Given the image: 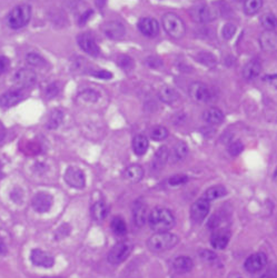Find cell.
Segmentation results:
<instances>
[{
    "instance_id": "6da1fadb",
    "label": "cell",
    "mask_w": 277,
    "mask_h": 278,
    "mask_svg": "<svg viewBox=\"0 0 277 278\" xmlns=\"http://www.w3.org/2000/svg\"><path fill=\"white\" fill-rule=\"evenodd\" d=\"M148 225L155 233L170 232L176 224L175 216L165 207H156L148 214Z\"/></svg>"
},
{
    "instance_id": "7a4b0ae2",
    "label": "cell",
    "mask_w": 277,
    "mask_h": 278,
    "mask_svg": "<svg viewBox=\"0 0 277 278\" xmlns=\"http://www.w3.org/2000/svg\"><path fill=\"white\" fill-rule=\"evenodd\" d=\"M179 238L177 235L170 232L156 233L147 241V246L153 253H164L170 250L178 244Z\"/></svg>"
},
{
    "instance_id": "3957f363",
    "label": "cell",
    "mask_w": 277,
    "mask_h": 278,
    "mask_svg": "<svg viewBox=\"0 0 277 278\" xmlns=\"http://www.w3.org/2000/svg\"><path fill=\"white\" fill-rule=\"evenodd\" d=\"M163 28L172 38H183L186 34V26L183 19L174 12H166L162 18Z\"/></svg>"
},
{
    "instance_id": "277c9868",
    "label": "cell",
    "mask_w": 277,
    "mask_h": 278,
    "mask_svg": "<svg viewBox=\"0 0 277 278\" xmlns=\"http://www.w3.org/2000/svg\"><path fill=\"white\" fill-rule=\"evenodd\" d=\"M32 18V8L28 5H19L12 8L7 17L8 26L11 29H21L29 24Z\"/></svg>"
},
{
    "instance_id": "5b68a950",
    "label": "cell",
    "mask_w": 277,
    "mask_h": 278,
    "mask_svg": "<svg viewBox=\"0 0 277 278\" xmlns=\"http://www.w3.org/2000/svg\"><path fill=\"white\" fill-rule=\"evenodd\" d=\"M189 14L197 23L206 24L218 18L219 8L210 5H200L197 7H193L189 10Z\"/></svg>"
},
{
    "instance_id": "8992f818",
    "label": "cell",
    "mask_w": 277,
    "mask_h": 278,
    "mask_svg": "<svg viewBox=\"0 0 277 278\" xmlns=\"http://www.w3.org/2000/svg\"><path fill=\"white\" fill-rule=\"evenodd\" d=\"M133 248L134 246L131 242L123 241L117 243L110 249L109 254H108V262L112 265H119L124 263L129 257V255L132 254Z\"/></svg>"
},
{
    "instance_id": "52a82bcc",
    "label": "cell",
    "mask_w": 277,
    "mask_h": 278,
    "mask_svg": "<svg viewBox=\"0 0 277 278\" xmlns=\"http://www.w3.org/2000/svg\"><path fill=\"white\" fill-rule=\"evenodd\" d=\"M188 94L189 97L192 98L195 103L198 104L208 103L211 101V97H213L209 87L201 81L193 82L188 88Z\"/></svg>"
},
{
    "instance_id": "ba28073f",
    "label": "cell",
    "mask_w": 277,
    "mask_h": 278,
    "mask_svg": "<svg viewBox=\"0 0 277 278\" xmlns=\"http://www.w3.org/2000/svg\"><path fill=\"white\" fill-rule=\"evenodd\" d=\"M37 73L30 68L18 69L12 76V84L17 88H28L36 84Z\"/></svg>"
},
{
    "instance_id": "9c48e42d",
    "label": "cell",
    "mask_w": 277,
    "mask_h": 278,
    "mask_svg": "<svg viewBox=\"0 0 277 278\" xmlns=\"http://www.w3.org/2000/svg\"><path fill=\"white\" fill-rule=\"evenodd\" d=\"M64 179L72 188L83 189L86 186L85 173L78 167H68L65 172Z\"/></svg>"
},
{
    "instance_id": "30bf717a",
    "label": "cell",
    "mask_w": 277,
    "mask_h": 278,
    "mask_svg": "<svg viewBox=\"0 0 277 278\" xmlns=\"http://www.w3.org/2000/svg\"><path fill=\"white\" fill-rule=\"evenodd\" d=\"M210 210V202L207 201L206 198L202 197L195 202L192 207H190V218L195 223H202L203 220L206 219L208 216V212Z\"/></svg>"
},
{
    "instance_id": "8fae6325",
    "label": "cell",
    "mask_w": 277,
    "mask_h": 278,
    "mask_svg": "<svg viewBox=\"0 0 277 278\" xmlns=\"http://www.w3.org/2000/svg\"><path fill=\"white\" fill-rule=\"evenodd\" d=\"M267 263H268L267 255L265 253H263V251H258V253L250 255L249 257L245 260L244 268L247 273L256 274L258 272H261L262 269L265 268Z\"/></svg>"
},
{
    "instance_id": "7c38bea8",
    "label": "cell",
    "mask_w": 277,
    "mask_h": 278,
    "mask_svg": "<svg viewBox=\"0 0 277 278\" xmlns=\"http://www.w3.org/2000/svg\"><path fill=\"white\" fill-rule=\"evenodd\" d=\"M77 42L81 50H84L86 54L93 57H98L101 55V48H99L96 39H95L92 35L89 34H81L77 38Z\"/></svg>"
},
{
    "instance_id": "4fadbf2b",
    "label": "cell",
    "mask_w": 277,
    "mask_h": 278,
    "mask_svg": "<svg viewBox=\"0 0 277 278\" xmlns=\"http://www.w3.org/2000/svg\"><path fill=\"white\" fill-rule=\"evenodd\" d=\"M103 33L107 38L112 39V40H119L123 39L126 35V28L124 24L117 20H111L103 25Z\"/></svg>"
},
{
    "instance_id": "5bb4252c",
    "label": "cell",
    "mask_w": 277,
    "mask_h": 278,
    "mask_svg": "<svg viewBox=\"0 0 277 278\" xmlns=\"http://www.w3.org/2000/svg\"><path fill=\"white\" fill-rule=\"evenodd\" d=\"M231 230L226 227L215 229L210 236V245L215 249H225L227 247L229 241H231Z\"/></svg>"
},
{
    "instance_id": "9a60e30c",
    "label": "cell",
    "mask_w": 277,
    "mask_h": 278,
    "mask_svg": "<svg viewBox=\"0 0 277 278\" xmlns=\"http://www.w3.org/2000/svg\"><path fill=\"white\" fill-rule=\"evenodd\" d=\"M137 27L144 36L149 38H154L157 36L159 34V30H161L158 21L154 18H150V17L141 18L139 21H138Z\"/></svg>"
},
{
    "instance_id": "2e32d148",
    "label": "cell",
    "mask_w": 277,
    "mask_h": 278,
    "mask_svg": "<svg viewBox=\"0 0 277 278\" xmlns=\"http://www.w3.org/2000/svg\"><path fill=\"white\" fill-rule=\"evenodd\" d=\"M53 196L47 193L40 192L36 194L33 198V207L37 212H47L53 206Z\"/></svg>"
},
{
    "instance_id": "e0dca14e",
    "label": "cell",
    "mask_w": 277,
    "mask_h": 278,
    "mask_svg": "<svg viewBox=\"0 0 277 278\" xmlns=\"http://www.w3.org/2000/svg\"><path fill=\"white\" fill-rule=\"evenodd\" d=\"M30 260L36 266L45 268L53 267L55 264V258L53 256L41 249H34L30 254Z\"/></svg>"
},
{
    "instance_id": "ac0fdd59",
    "label": "cell",
    "mask_w": 277,
    "mask_h": 278,
    "mask_svg": "<svg viewBox=\"0 0 277 278\" xmlns=\"http://www.w3.org/2000/svg\"><path fill=\"white\" fill-rule=\"evenodd\" d=\"M259 47L265 53H275L277 51V33L276 32H267L265 30L261 36H259Z\"/></svg>"
},
{
    "instance_id": "d6986e66",
    "label": "cell",
    "mask_w": 277,
    "mask_h": 278,
    "mask_svg": "<svg viewBox=\"0 0 277 278\" xmlns=\"http://www.w3.org/2000/svg\"><path fill=\"white\" fill-rule=\"evenodd\" d=\"M24 94L20 90L6 91L0 96V107L11 108L24 101Z\"/></svg>"
},
{
    "instance_id": "ffe728a7",
    "label": "cell",
    "mask_w": 277,
    "mask_h": 278,
    "mask_svg": "<svg viewBox=\"0 0 277 278\" xmlns=\"http://www.w3.org/2000/svg\"><path fill=\"white\" fill-rule=\"evenodd\" d=\"M203 119H204L206 124L211 126H218L224 121L225 115L219 108L210 107L204 111V114H203Z\"/></svg>"
},
{
    "instance_id": "44dd1931",
    "label": "cell",
    "mask_w": 277,
    "mask_h": 278,
    "mask_svg": "<svg viewBox=\"0 0 277 278\" xmlns=\"http://www.w3.org/2000/svg\"><path fill=\"white\" fill-rule=\"evenodd\" d=\"M173 269L177 274H186L189 273L194 268L193 259L188 256H178L173 260Z\"/></svg>"
},
{
    "instance_id": "7402d4cb",
    "label": "cell",
    "mask_w": 277,
    "mask_h": 278,
    "mask_svg": "<svg viewBox=\"0 0 277 278\" xmlns=\"http://www.w3.org/2000/svg\"><path fill=\"white\" fill-rule=\"evenodd\" d=\"M134 224L137 227H142L145 225L146 220L148 219V214H147V206L145 203L138 201L134 207Z\"/></svg>"
},
{
    "instance_id": "603a6c76",
    "label": "cell",
    "mask_w": 277,
    "mask_h": 278,
    "mask_svg": "<svg viewBox=\"0 0 277 278\" xmlns=\"http://www.w3.org/2000/svg\"><path fill=\"white\" fill-rule=\"evenodd\" d=\"M158 97L164 104L173 105L179 99V95L175 88L171 86H163L158 90Z\"/></svg>"
},
{
    "instance_id": "cb8c5ba5",
    "label": "cell",
    "mask_w": 277,
    "mask_h": 278,
    "mask_svg": "<svg viewBox=\"0 0 277 278\" xmlns=\"http://www.w3.org/2000/svg\"><path fill=\"white\" fill-rule=\"evenodd\" d=\"M144 177V169L137 164L129 165L124 171V178L129 182H139Z\"/></svg>"
},
{
    "instance_id": "d4e9b609",
    "label": "cell",
    "mask_w": 277,
    "mask_h": 278,
    "mask_svg": "<svg viewBox=\"0 0 277 278\" xmlns=\"http://www.w3.org/2000/svg\"><path fill=\"white\" fill-rule=\"evenodd\" d=\"M262 71V65L258 60H250L243 68V77L246 80H254Z\"/></svg>"
},
{
    "instance_id": "484cf974",
    "label": "cell",
    "mask_w": 277,
    "mask_h": 278,
    "mask_svg": "<svg viewBox=\"0 0 277 278\" xmlns=\"http://www.w3.org/2000/svg\"><path fill=\"white\" fill-rule=\"evenodd\" d=\"M149 147V141L145 135H137L133 139V150L137 156H142L147 153Z\"/></svg>"
},
{
    "instance_id": "4316f807",
    "label": "cell",
    "mask_w": 277,
    "mask_h": 278,
    "mask_svg": "<svg viewBox=\"0 0 277 278\" xmlns=\"http://www.w3.org/2000/svg\"><path fill=\"white\" fill-rule=\"evenodd\" d=\"M227 195V189L225 186L222 185H216L213 186V187H209L208 189L206 190L205 194H204V198H206L207 201H215V199H218V198H222L224 196H226Z\"/></svg>"
},
{
    "instance_id": "83f0119b",
    "label": "cell",
    "mask_w": 277,
    "mask_h": 278,
    "mask_svg": "<svg viewBox=\"0 0 277 278\" xmlns=\"http://www.w3.org/2000/svg\"><path fill=\"white\" fill-rule=\"evenodd\" d=\"M168 156H170V151H168V148L165 146H163L159 148L156 154L154 156V160H153V168L155 169H162L164 167V165L166 164Z\"/></svg>"
},
{
    "instance_id": "f1b7e54d",
    "label": "cell",
    "mask_w": 277,
    "mask_h": 278,
    "mask_svg": "<svg viewBox=\"0 0 277 278\" xmlns=\"http://www.w3.org/2000/svg\"><path fill=\"white\" fill-rule=\"evenodd\" d=\"M263 0H244V12L247 16H255L261 11Z\"/></svg>"
},
{
    "instance_id": "f546056e",
    "label": "cell",
    "mask_w": 277,
    "mask_h": 278,
    "mask_svg": "<svg viewBox=\"0 0 277 278\" xmlns=\"http://www.w3.org/2000/svg\"><path fill=\"white\" fill-rule=\"evenodd\" d=\"M259 21H261L262 27L267 32H275L277 29V17L272 12L264 14Z\"/></svg>"
},
{
    "instance_id": "4dcf8cb0",
    "label": "cell",
    "mask_w": 277,
    "mask_h": 278,
    "mask_svg": "<svg viewBox=\"0 0 277 278\" xmlns=\"http://www.w3.org/2000/svg\"><path fill=\"white\" fill-rule=\"evenodd\" d=\"M107 206L104 202L95 203L92 207V216L95 220L103 221L107 216Z\"/></svg>"
},
{
    "instance_id": "1f68e13d",
    "label": "cell",
    "mask_w": 277,
    "mask_h": 278,
    "mask_svg": "<svg viewBox=\"0 0 277 278\" xmlns=\"http://www.w3.org/2000/svg\"><path fill=\"white\" fill-rule=\"evenodd\" d=\"M64 119V112L59 109H55L50 112L48 121H47V128L48 129H57L60 124L63 123Z\"/></svg>"
},
{
    "instance_id": "d6a6232c",
    "label": "cell",
    "mask_w": 277,
    "mask_h": 278,
    "mask_svg": "<svg viewBox=\"0 0 277 278\" xmlns=\"http://www.w3.org/2000/svg\"><path fill=\"white\" fill-rule=\"evenodd\" d=\"M111 229L117 236H124L125 234L127 233V225L125 223V220L122 218V217H115L111 220Z\"/></svg>"
},
{
    "instance_id": "836d02e7",
    "label": "cell",
    "mask_w": 277,
    "mask_h": 278,
    "mask_svg": "<svg viewBox=\"0 0 277 278\" xmlns=\"http://www.w3.org/2000/svg\"><path fill=\"white\" fill-rule=\"evenodd\" d=\"M168 129L164 126H155V127L150 130V138L155 141H163L168 137Z\"/></svg>"
},
{
    "instance_id": "e575fe53",
    "label": "cell",
    "mask_w": 277,
    "mask_h": 278,
    "mask_svg": "<svg viewBox=\"0 0 277 278\" xmlns=\"http://www.w3.org/2000/svg\"><path fill=\"white\" fill-rule=\"evenodd\" d=\"M26 63H27L30 67L41 68L46 65V60L39 54L29 53L27 54V56H26Z\"/></svg>"
},
{
    "instance_id": "d590c367",
    "label": "cell",
    "mask_w": 277,
    "mask_h": 278,
    "mask_svg": "<svg viewBox=\"0 0 277 278\" xmlns=\"http://www.w3.org/2000/svg\"><path fill=\"white\" fill-rule=\"evenodd\" d=\"M188 150H189L188 146L186 145V142L179 141L178 144L174 147L173 155H174V157L177 162H179V160H183L186 158V156L188 155Z\"/></svg>"
},
{
    "instance_id": "8d00e7d4",
    "label": "cell",
    "mask_w": 277,
    "mask_h": 278,
    "mask_svg": "<svg viewBox=\"0 0 277 278\" xmlns=\"http://www.w3.org/2000/svg\"><path fill=\"white\" fill-rule=\"evenodd\" d=\"M99 94L94 89H86L78 95V98L87 103H96L99 99Z\"/></svg>"
},
{
    "instance_id": "74e56055",
    "label": "cell",
    "mask_w": 277,
    "mask_h": 278,
    "mask_svg": "<svg viewBox=\"0 0 277 278\" xmlns=\"http://www.w3.org/2000/svg\"><path fill=\"white\" fill-rule=\"evenodd\" d=\"M236 25L233 23H227L224 25V27L222 28V36L225 40H229L234 37V35L236 34Z\"/></svg>"
},
{
    "instance_id": "f35d334b",
    "label": "cell",
    "mask_w": 277,
    "mask_h": 278,
    "mask_svg": "<svg viewBox=\"0 0 277 278\" xmlns=\"http://www.w3.org/2000/svg\"><path fill=\"white\" fill-rule=\"evenodd\" d=\"M244 150V145L241 140H234L228 146V153L231 156H239Z\"/></svg>"
},
{
    "instance_id": "ab89813d",
    "label": "cell",
    "mask_w": 277,
    "mask_h": 278,
    "mask_svg": "<svg viewBox=\"0 0 277 278\" xmlns=\"http://www.w3.org/2000/svg\"><path fill=\"white\" fill-rule=\"evenodd\" d=\"M189 180V178L186 175H175L171 177L168 179V184L171 186H179V185H184Z\"/></svg>"
},
{
    "instance_id": "60d3db41",
    "label": "cell",
    "mask_w": 277,
    "mask_h": 278,
    "mask_svg": "<svg viewBox=\"0 0 277 278\" xmlns=\"http://www.w3.org/2000/svg\"><path fill=\"white\" fill-rule=\"evenodd\" d=\"M117 64L124 69H131L134 65L133 59L128 57V56H119L118 59H117Z\"/></svg>"
},
{
    "instance_id": "b9f144b4",
    "label": "cell",
    "mask_w": 277,
    "mask_h": 278,
    "mask_svg": "<svg viewBox=\"0 0 277 278\" xmlns=\"http://www.w3.org/2000/svg\"><path fill=\"white\" fill-rule=\"evenodd\" d=\"M201 258L204 260V262L214 263V262H216V259H217V255H216L214 251L205 249V250L201 251Z\"/></svg>"
},
{
    "instance_id": "7bdbcfd3",
    "label": "cell",
    "mask_w": 277,
    "mask_h": 278,
    "mask_svg": "<svg viewBox=\"0 0 277 278\" xmlns=\"http://www.w3.org/2000/svg\"><path fill=\"white\" fill-rule=\"evenodd\" d=\"M90 75L96 78H99V79H104V80H108L112 78V73L107 70H95V71L90 72Z\"/></svg>"
},
{
    "instance_id": "ee69618b",
    "label": "cell",
    "mask_w": 277,
    "mask_h": 278,
    "mask_svg": "<svg viewBox=\"0 0 277 278\" xmlns=\"http://www.w3.org/2000/svg\"><path fill=\"white\" fill-rule=\"evenodd\" d=\"M46 94H47V96H48L49 98H54V97L57 96V95L59 94V88L57 87V85L51 84L50 86L47 87Z\"/></svg>"
},
{
    "instance_id": "f6af8a7d",
    "label": "cell",
    "mask_w": 277,
    "mask_h": 278,
    "mask_svg": "<svg viewBox=\"0 0 277 278\" xmlns=\"http://www.w3.org/2000/svg\"><path fill=\"white\" fill-rule=\"evenodd\" d=\"M8 66H9V59L5 56H0V75L7 70Z\"/></svg>"
},
{
    "instance_id": "bcb514c9",
    "label": "cell",
    "mask_w": 277,
    "mask_h": 278,
    "mask_svg": "<svg viewBox=\"0 0 277 278\" xmlns=\"http://www.w3.org/2000/svg\"><path fill=\"white\" fill-rule=\"evenodd\" d=\"M261 278H277V268L275 266L271 267L266 273L263 274Z\"/></svg>"
},
{
    "instance_id": "7dc6e473",
    "label": "cell",
    "mask_w": 277,
    "mask_h": 278,
    "mask_svg": "<svg viewBox=\"0 0 277 278\" xmlns=\"http://www.w3.org/2000/svg\"><path fill=\"white\" fill-rule=\"evenodd\" d=\"M93 10H90V9H88V10H86L83 15H81V17H80V19H79V24H85L86 21H87L90 17H92V15H93Z\"/></svg>"
},
{
    "instance_id": "c3c4849f",
    "label": "cell",
    "mask_w": 277,
    "mask_h": 278,
    "mask_svg": "<svg viewBox=\"0 0 277 278\" xmlns=\"http://www.w3.org/2000/svg\"><path fill=\"white\" fill-rule=\"evenodd\" d=\"M105 3H106V0H96V5L97 7L101 8V9L104 6H105Z\"/></svg>"
},
{
    "instance_id": "681fc988",
    "label": "cell",
    "mask_w": 277,
    "mask_h": 278,
    "mask_svg": "<svg viewBox=\"0 0 277 278\" xmlns=\"http://www.w3.org/2000/svg\"><path fill=\"white\" fill-rule=\"evenodd\" d=\"M227 278H243V277H242L239 273H233Z\"/></svg>"
},
{
    "instance_id": "f907efd6",
    "label": "cell",
    "mask_w": 277,
    "mask_h": 278,
    "mask_svg": "<svg viewBox=\"0 0 277 278\" xmlns=\"http://www.w3.org/2000/svg\"><path fill=\"white\" fill-rule=\"evenodd\" d=\"M2 138H3V135H2L1 133H0V140H1V139H2Z\"/></svg>"
},
{
    "instance_id": "816d5d0a",
    "label": "cell",
    "mask_w": 277,
    "mask_h": 278,
    "mask_svg": "<svg viewBox=\"0 0 277 278\" xmlns=\"http://www.w3.org/2000/svg\"><path fill=\"white\" fill-rule=\"evenodd\" d=\"M44 278H60V277H44Z\"/></svg>"
},
{
    "instance_id": "f5cc1de1",
    "label": "cell",
    "mask_w": 277,
    "mask_h": 278,
    "mask_svg": "<svg viewBox=\"0 0 277 278\" xmlns=\"http://www.w3.org/2000/svg\"><path fill=\"white\" fill-rule=\"evenodd\" d=\"M236 1H243V0H236Z\"/></svg>"
}]
</instances>
